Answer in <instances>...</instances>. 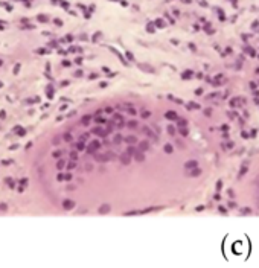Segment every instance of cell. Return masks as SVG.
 Wrapping results in <instances>:
<instances>
[{
  "label": "cell",
  "mask_w": 259,
  "mask_h": 268,
  "mask_svg": "<svg viewBox=\"0 0 259 268\" xmlns=\"http://www.w3.org/2000/svg\"><path fill=\"white\" fill-rule=\"evenodd\" d=\"M63 206L69 210V209H72V207H75V203H73V201H70V200H64L63 201Z\"/></svg>",
  "instance_id": "cell-1"
},
{
  "label": "cell",
  "mask_w": 259,
  "mask_h": 268,
  "mask_svg": "<svg viewBox=\"0 0 259 268\" xmlns=\"http://www.w3.org/2000/svg\"><path fill=\"white\" fill-rule=\"evenodd\" d=\"M99 142H91V145H90V148H89V152H93V151H96L98 148H99Z\"/></svg>",
  "instance_id": "cell-2"
},
{
  "label": "cell",
  "mask_w": 259,
  "mask_h": 268,
  "mask_svg": "<svg viewBox=\"0 0 259 268\" xmlns=\"http://www.w3.org/2000/svg\"><path fill=\"white\" fill-rule=\"evenodd\" d=\"M93 133L98 134V136H102V137H104V136H107V133H105L104 130H101V128H95V130H93Z\"/></svg>",
  "instance_id": "cell-3"
},
{
  "label": "cell",
  "mask_w": 259,
  "mask_h": 268,
  "mask_svg": "<svg viewBox=\"0 0 259 268\" xmlns=\"http://www.w3.org/2000/svg\"><path fill=\"white\" fill-rule=\"evenodd\" d=\"M184 166H186V169H191V168H195L197 166V162H195V160H192V162H188Z\"/></svg>",
  "instance_id": "cell-4"
},
{
  "label": "cell",
  "mask_w": 259,
  "mask_h": 268,
  "mask_svg": "<svg viewBox=\"0 0 259 268\" xmlns=\"http://www.w3.org/2000/svg\"><path fill=\"white\" fill-rule=\"evenodd\" d=\"M108 210H110V206H107V204H104V206H102V209H101V210H99V212H101V213H107Z\"/></svg>",
  "instance_id": "cell-5"
},
{
  "label": "cell",
  "mask_w": 259,
  "mask_h": 268,
  "mask_svg": "<svg viewBox=\"0 0 259 268\" xmlns=\"http://www.w3.org/2000/svg\"><path fill=\"white\" fill-rule=\"evenodd\" d=\"M166 117H168V119H177V114H175V113H171V111H169V113H166Z\"/></svg>",
  "instance_id": "cell-6"
},
{
  "label": "cell",
  "mask_w": 259,
  "mask_h": 268,
  "mask_svg": "<svg viewBox=\"0 0 259 268\" xmlns=\"http://www.w3.org/2000/svg\"><path fill=\"white\" fill-rule=\"evenodd\" d=\"M90 119H91L90 116H84V117H82V124H84V125H87V124H89V120H90Z\"/></svg>",
  "instance_id": "cell-7"
},
{
  "label": "cell",
  "mask_w": 259,
  "mask_h": 268,
  "mask_svg": "<svg viewBox=\"0 0 259 268\" xmlns=\"http://www.w3.org/2000/svg\"><path fill=\"white\" fill-rule=\"evenodd\" d=\"M14 130H15V131L18 133V136H23V134H24V130H22V128H18V126H15V128H14Z\"/></svg>",
  "instance_id": "cell-8"
},
{
  "label": "cell",
  "mask_w": 259,
  "mask_h": 268,
  "mask_svg": "<svg viewBox=\"0 0 259 268\" xmlns=\"http://www.w3.org/2000/svg\"><path fill=\"white\" fill-rule=\"evenodd\" d=\"M148 146H149V145H148L147 142H142V143H140V149H142V151H145V149L148 148Z\"/></svg>",
  "instance_id": "cell-9"
},
{
  "label": "cell",
  "mask_w": 259,
  "mask_h": 268,
  "mask_svg": "<svg viewBox=\"0 0 259 268\" xmlns=\"http://www.w3.org/2000/svg\"><path fill=\"white\" fill-rule=\"evenodd\" d=\"M200 174H201V171L198 169V168H195V169H194V172H192L191 175H200Z\"/></svg>",
  "instance_id": "cell-10"
},
{
  "label": "cell",
  "mask_w": 259,
  "mask_h": 268,
  "mask_svg": "<svg viewBox=\"0 0 259 268\" xmlns=\"http://www.w3.org/2000/svg\"><path fill=\"white\" fill-rule=\"evenodd\" d=\"M168 131H169L171 136H172V134H175V128H174V126H168Z\"/></svg>",
  "instance_id": "cell-11"
},
{
  "label": "cell",
  "mask_w": 259,
  "mask_h": 268,
  "mask_svg": "<svg viewBox=\"0 0 259 268\" xmlns=\"http://www.w3.org/2000/svg\"><path fill=\"white\" fill-rule=\"evenodd\" d=\"M165 151H166V152H172V146L171 145H166V146H165Z\"/></svg>",
  "instance_id": "cell-12"
},
{
  "label": "cell",
  "mask_w": 259,
  "mask_h": 268,
  "mask_svg": "<svg viewBox=\"0 0 259 268\" xmlns=\"http://www.w3.org/2000/svg\"><path fill=\"white\" fill-rule=\"evenodd\" d=\"M70 157H72V160H76V158H78V154H76V152H72Z\"/></svg>",
  "instance_id": "cell-13"
},
{
  "label": "cell",
  "mask_w": 259,
  "mask_h": 268,
  "mask_svg": "<svg viewBox=\"0 0 259 268\" xmlns=\"http://www.w3.org/2000/svg\"><path fill=\"white\" fill-rule=\"evenodd\" d=\"M96 122H98V124H104V122H105V120H104L102 117H96Z\"/></svg>",
  "instance_id": "cell-14"
},
{
  "label": "cell",
  "mask_w": 259,
  "mask_h": 268,
  "mask_svg": "<svg viewBox=\"0 0 259 268\" xmlns=\"http://www.w3.org/2000/svg\"><path fill=\"white\" fill-rule=\"evenodd\" d=\"M122 162L124 163H128V156H122Z\"/></svg>",
  "instance_id": "cell-15"
},
{
  "label": "cell",
  "mask_w": 259,
  "mask_h": 268,
  "mask_svg": "<svg viewBox=\"0 0 259 268\" xmlns=\"http://www.w3.org/2000/svg\"><path fill=\"white\" fill-rule=\"evenodd\" d=\"M63 168H64V162H59L58 163V169H63Z\"/></svg>",
  "instance_id": "cell-16"
},
{
  "label": "cell",
  "mask_w": 259,
  "mask_h": 268,
  "mask_svg": "<svg viewBox=\"0 0 259 268\" xmlns=\"http://www.w3.org/2000/svg\"><path fill=\"white\" fill-rule=\"evenodd\" d=\"M178 125H180V126H183V125H186V120H183V119H182V120H180V122H178Z\"/></svg>",
  "instance_id": "cell-17"
},
{
  "label": "cell",
  "mask_w": 259,
  "mask_h": 268,
  "mask_svg": "<svg viewBox=\"0 0 259 268\" xmlns=\"http://www.w3.org/2000/svg\"><path fill=\"white\" fill-rule=\"evenodd\" d=\"M78 149H79V151L84 149V145H82V143H78Z\"/></svg>",
  "instance_id": "cell-18"
},
{
  "label": "cell",
  "mask_w": 259,
  "mask_h": 268,
  "mask_svg": "<svg viewBox=\"0 0 259 268\" xmlns=\"http://www.w3.org/2000/svg\"><path fill=\"white\" fill-rule=\"evenodd\" d=\"M61 154H63V152H61V151H57V152H55V154H54V156H55V157H59V156H61Z\"/></svg>",
  "instance_id": "cell-19"
},
{
  "label": "cell",
  "mask_w": 259,
  "mask_h": 268,
  "mask_svg": "<svg viewBox=\"0 0 259 268\" xmlns=\"http://www.w3.org/2000/svg\"><path fill=\"white\" fill-rule=\"evenodd\" d=\"M180 133H182V136H188V131H186V130H182Z\"/></svg>",
  "instance_id": "cell-20"
},
{
  "label": "cell",
  "mask_w": 259,
  "mask_h": 268,
  "mask_svg": "<svg viewBox=\"0 0 259 268\" xmlns=\"http://www.w3.org/2000/svg\"><path fill=\"white\" fill-rule=\"evenodd\" d=\"M0 85H2V84H0Z\"/></svg>",
  "instance_id": "cell-21"
}]
</instances>
